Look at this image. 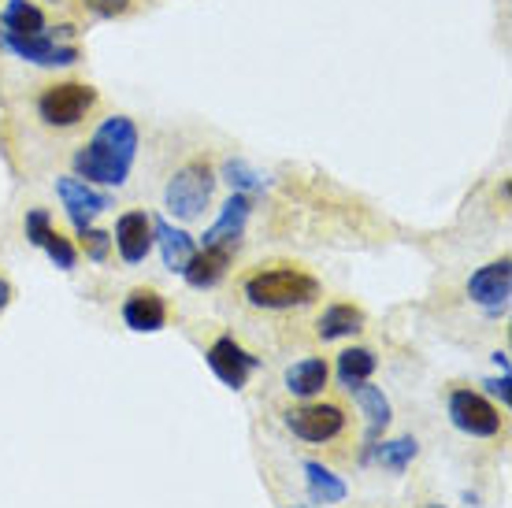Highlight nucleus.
<instances>
[{"label":"nucleus","mask_w":512,"mask_h":508,"mask_svg":"<svg viewBox=\"0 0 512 508\" xmlns=\"http://www.w3.org/2000/svg\"><path fill=\"white\" fill-rule=\"evenodd\" d=\"M375 368H379V356H375L372 349H364V345L338 353V382H342L346 390H349V386H357V382L372 379Z\"/></svg>","instance_id":"obj_20"},{"label":"nucleus","mask_w":512,"mask_h":508,"mask_svg":"<svg viewBox=\"0 0 512 508\" xmlns=\"http://www.w3.org/2000/svg\"><path fill=\"white\" fill-rule=\"evenodd\" d=\"M449 423L468 438H494L501 431V412L475 390H453L449 394Z\"/></svg>","instance_id":"obj_6"},{"label":"nucleus","mask_w":512,"mask_h":508,"mask_svg":"<svg viewBox=\"0 0 512 508\" xmlns=\"http://www.w3.org/2000/svg\"><path fill=\"white\" fill-rule=\"evenodd\" d=\"M297 508H305V505H297Z\"/></svg>","instance_id":"obj_31"},{"label":"nucleus","mask_w":512,"mask_h":508,"mask_svg":"<svg viewBox=\"0 0 512 508\" xmlns=\"http://www.w3.org/2000/svg\"><path fill=\"white\" fill-rule=\"evenodd\" d=\"M223 175H227V182L234 186V193H249V197H253V190H260V175H256L245 160H227Z\"/></svg>","instance_id":"obj_23"},{"label":"nucleus","mask_w":512,"mask_h":508,"mask_svg":"<svg viewBox=\"0 0 512 508\" xmlns=\"http://www.w3.org/2000/svg\"><path fill=\"white\" fill-rule=\"evenodd\" d=\"M38 249H45V253H49V260L60 267V271H71V267L78 264V249L71 245V238H64V234H60L56 227H52L49 234L41 238Z\"/></svg>","instance_id":"obj_22"},{"label":"nucleus","mask_w":512,"mask_h":508,"mask_svg":"<svg viewBox=\"0 0 512 508\" xmlns=\"http://www.w3.org/2000/svg\"><path fill=\"white\" fill-rule=\"evenodd\" d=\"M364 312L357 305H346V301H338V305H327L323 308L320 323H316V334H320V342H338V338H353V334L364 331Z\"/></svg>","instance_id":"obj_16"},{"label":"nucleus","mask_w":512,"mask_h":508,"mask_svg":"<svg viewBox=\"0 0 512 508\" xmlns=\"http://www.w3.org/2000/svg\"><path fill=\"white\" fill-rule=\"evenodd\" d=\"M327 379H331V368H327V360H320V356H308V360H297V364L286 368V390L294 397H305V401L323 394Z\"/></svg>","instance_id":"obj_18"},{"label":"nucleus","mask_w":512,"mask_h":508,"mask_svg":"<svg viewBox=\"0 0 512 508\" xmlns=\"http://www.w3.org/2000/svg\"><path fill=\"white\" fill-rule=\"evenodd\" d=\"M93 15H101V19H119V15H127L134 8V0H82Z\"/></svg>","instance_id":"obj_26"},{"label":"nucleus","mask_w":512,"mask_h":508,"mask_svg":"<svg viewBox=\"0 0 512 508\" xmlns=\"http://www.w3.org/2000/svg\"><path fill=\"white\" fill-rule=\"evenodd\" d=\"M245 301L264 312H290V308H305L320 297V279L308 275L301 267L271 264L253 271L242 286Z\"/></svg>","instance_id":"obj_2"},{"label":"nucleus","mask_w":512,"mask_h":508,"mask_svg":"<svg viewBox=\"0 0 512 508\" xmlns=\"http://www.w3.org/2000/svg\"><path fill=\"white\" fill-rule=\"evenodd\" d=\"M483 386H487V394L501 397V405L509 408V401H512V394H509V386H512L509 371H505V375H501V379H487V382H483Z\"/></svg>","instance_id":"obj_27"},{"label":"nucleus","mask_w":512,"mask_h":508,"mask_svg":"<svg viewBox=\"0 0 512 508\" xmlns=\"http://www.w3.org/2000/svg\"><path fill=\"white\" fill-rule=\"evenodd\" d=\"M138 145V123L130 115H108V119H101V127L90 134V141L71 156L75 178L97 182V186H123L130 171H134Z\"/></svg>","instance_id":"obj_1"},{"label":"nucleus","mask_w":512,"mask_h":508,"mask_svg":"<svg viewBox=\"0 0 512 508\" xmlns=\"http://www.w3.org/2000/svg\"><path fill=\"white\" fill-rule=\"evenodd\" d=\"M56 197L64 201V212H67V219L75 223V230L93 227V219L112 208V197H108V193H97L90 182H82V178H75V175L56 178Z\"/></svg>","instance_id":"obj_8"},{"label":"nucleus","mask_w":512,"mask_h":508,"mask_svg":"<svg viewBox=\"0 0 512 508\" xmlns=\"http://www.w3.org/2000/svg\"><path fill=\"white\" fill-rule=\"evenodd\" d=\"M249 212H253V197L249 193H231V201L223 204L219 219L205 230L201 245H231V249H238V238L245 234Z\"/></svg>","instance_id":"obj_13"},{"label":"nucleus","mask_w":512,"mask_h":508,"mask_svg":"<svg viewBox=\"0 0 512 508\" xmlns=\"http://www.w3.org/2000/svg\"><path fill=\"white\" fill-rule=\"evenodd\" d=\"M12 305V286H8V279H0V312Z\"/></svg>","instance_id":"obj_28"},{"label":"nucleus","mask_w":512,"mask_h":508,"mask_svg":"<svg viewBox=\"0 0 512 508\" xmlns=\"http://www.w3.org/2000/svg\"><path fill=\"white\" fill-rule=\"evenodd\" d=\"M416 453H420V442H416V438H394V442L375 445V460H379L386 471H397V475L416 460Z\"/></svg>","instance_id":"obj_21"},{"label":"nucleus","mask_w":512,"mask_h":508,"mask_svg":"<svg viewBox=\"0 0 512 508\" xmlns=\"http://www.w3.org/2000/svg\"><path fill=\"white\" fill-rule=\"evenodd\" d=\"M286 427L294 431L301 442H334L346 431V408L334 401H316V405H301L286 412Z\"/></svg>","instance_id":"obj_5"},{"label":"nucleus","mask_w":512,"mask_h":508,"mask_svg":"<svg viewBox=\"0 0 512 508\" xmlns=\"http://www.w3.org/2000/svg\"><path fill=\"white\" fill-rule=\"evenodd\" d=\"M112 245L119 249L123 264H141L156 245L153 216H145V212H123L116 223V234H112Z\"/></svg>","instance_id":"obj_10"},{"label":"nucleus","mask_w":512,"mask_h":508,"mask_svg":"<svg viewBox=\"0 0 512 508\" xmlns=\"http://www.w3.org/2000/svg\"><path fill=\"white\" fill-rule=\"evenodd\" d=\"M23 227H26V242L30 245H41V238L52 230V216L45 212V208H30L23 219Z\"/></svg>","instance_id":"obj_25"},{"label":"nucleus","mask_w":512,"mask_h":508,"mask_svg":"<svg viewBox=\"0 0 512 508\" xmlns=\"http://www.w3.org/2000/svg\"><path fill=\"white\" fill-rule=\"evenodd\" d=\"M205 360H208V368H212V375H216L223 386H231V390H245L249 375L260 368V356L249 353L242 342H234L231 334H223V338H216V342L208 345Z\"/></svg>","instance_id":"obj_7"},{"label":"nucleus","mask_w":512,"mask_h":508,"mask_svg":"<svg viewBox=\"0 0 512 508\" xmlns=\"http://www.w3.org/2000/svg\"><path fill=\"white\" fill-rule=\"evenodd\" d=\"M52 34L49 15L34 0H4L0 8V38H45Z\"/></svg>","instance_id":"obj_12"},{"label":"nucleus","mask_w":512,"mask_h":508,"mask_svg":"<svg viewBox=\"0 0 512 508\" xmlns=\"http://www.w3.org/2000/svg\"><path fill=\"white\" fill-rule=\"evenodd\" d=\"M45 4H49V8H64L67 0H45Z\"/></svg>","instance_id":"obj_29"},{"label":"nucleus","mask_w":512,"mask_h":508,"mask_svg":"<svg viewBox=\"0 0 512 508\" xmlns=\"http://www.w3.org/2000/svg\"><path fill=\"white\" fill-rule=\"evenodd\" d=\"M78 238H82V249H86V256L90 260H97V264H104L108 260V249H112V234L108 230H78Z\"/></svg>","instance_id":"obj_24"},{"label":"nucleus","mask_w":512,"mask_h":508,"mask_svg":"<svg viewBox=\"0 0 512 508\" xmlns=\"http://www.w3.org/2000/svg\"><path fill=\"white\" fill-rule=\"evenodd\" d=\"M305 479H308V494L316 505H342L346 501V483L334 475L331 468H323L320 460H305Z\"/></svg>","instance_id":"obj_19"},{"label":"nucleus","mask_w":512,"mask_h":508,"mask_svg":"<svg viewBox=\"0 0 512 508\" xmlns=\"http://www.w3.org/2000/svg\"><path fill=\"white\" fill-rule=\"evenodd\" d=\"M509 293H512L509 256H501L494 264L479 267L472 279H468V297H472L479 308H487V312H505V308H509Z\"/></svg>","instance_id":"obj_9"},{"label":"nucleus","mask_w":512,"mask_h":508,"mask_svg":"<svg viewBox=\"0 0 512 508\" xmlns=\"http://www.w3.org/2000/svg\"><path fill=\"white\" fill-rule=\"evenodd\" d=\"M349 394H353V401L360 405V412L368 416V445L379 442V434L390 427V401H386V394L379 390V386H368V382H357V386H349Z\"/></svg>","instance_id":"obj_17"},{"label":"nucleus","mask_w":512,"mask_h":508,"mask_svg":"<svg viewBox=\"0 0 512 508\" xmlns=\"http://www.w3.org/2000/svg\"><path fill=\"white\" fill-rule=\"evenodd\" d=\"M212 190H216V167L208 164L205 156L197 160H186V164L167 178V190H164V204L167 212L182 223L197 219L212 201Z\"/></svg>","instance_id":"obj_4"},{"label":"nucleus","mask_w":512,"mask_h":508,"mask_svg":"<svg viewBox=\"0 0 512 508\" xmlns=\"http://www.w3.org/2000/svg\"><path fill=\"white\" fill-rule=\"evenodd\" d=\"M431 508H446V505H431Z\"/></svg>","instance_id":"obj_30"},{"label":"nucleus","mask_w":512,"mask_h":508,"mask_svg":"<svg viewBox=\"0 0 512 508\" xmlns=\"http://www.w3.org/2000/svg\"><path fill=\"white\" fill-rule=\"evenodd\" d=\"M123 323L138 334H156L167 327V301L164 293L149 290V286H138V290L127 293L123 301Z\"/></svg>","instance_id":"obj_11"},{"label":"nucleus","mask_w":512,"mask_h":508,"mask_svg":"<svg viewBox=\"0 0 512 508\" xmlns=\"http://www.w3.org/2000/svg\"><path fill=\"white\" fill-rule=\"evenodd\" d=\"M231 256H234L231 245H205L201 253H193V260L186 264V271H182V279H186V286H193V290H212V286L227 275Z\"/></svg>","instance_id":"obj_14"},{"label":"nucleus","mask_w":512,"mask_h":508,"mask_svg":"<svg viewBox=\"0 0 512 508\" xmlns=\"http://www.w3.org/2000/svg\"><path fill=\"white\" fill-rule=\"evenodd\" d=\"M97 104H101V93L90 82H52L38 89L34 115L45 130H75L97 112Z\"/></svg>","instance_id":"obj_3"},{"label":"nucleus","mask_w":512,"mask_h":508,"mask_svg":"<svg viewBox=\"0 0 512 508\" xmlns=\"http://www.w3.org/2000/svg\"><path fill=\"white\" fill-rule=\"evenodd\" d=\"M153 234H156V245H160V256H164V267L171 275H182L186 264L193 260V253H197L193 238L182 227L167 223V219H153Z\"/></svg>","instance_id":"obj_15"}]
</instances>
